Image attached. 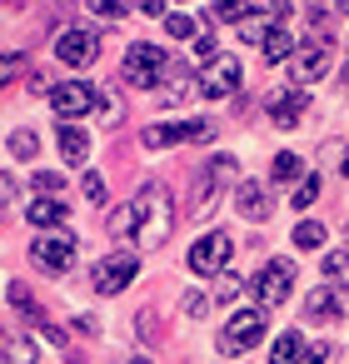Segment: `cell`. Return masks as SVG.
I'll list each match as a JSON object with an SVG mask.
<instances>
[{"label": "cell", "mask_w": 349, "mask_h": 364, "mask_svg": "<svg viewBox=\"0 0 349 364\" xmlns=\"http://www.w3.org/2000/svg\"><path fill=\"white\" fill-rule=\"evenodd\" d=\"M130 205H135V250H160L175 230L170 225V190L160 180H150V185H140V195Z\"/></svg>", "instance_id": "obj_1"}, {"label": "cell", "mask_w": 349, "mask_h": 364, "mask_svg": "<svg viewBox=\"0 0 349 364\" xmlns=\"http://www.w3.org/2000/svg\"><path fill=\"white\" fill-rule=\"evenodd\" d=\"M170 70H175V60L160 46H130L125 50V65H120V75L130 80V90H155Z\"/></svg>", "instance_id": "obj_2"}, {"label": "cell", "mask_w": 349, "mask_h": 364, "mask_svg": "<svg viewBox=\"0 0 349 364\" xmlns=\"http://www.w3.org/2000/svg\"><path fill=\"white\" fill-rule=\"evenodd\" d=\"M31 264H36V269H45V274L70 269V264H75V235H65V230L36 235V240H31Z\"/></svg>", "instance_id": "obj_3"}, {"label": "cell", "mask_w": 349, "mask_h": 364, "mask_svg": "<svg viewBox=\"0 0 349 364\" xmlns=\"http://www.w3.org/2000/svg\"><path fill=\"white\" fill-rule=\"evenodd\" d=\"M259 339H264V309H240V314L220 329V354H225V359H235V354L254 349Z\"/></svg>", "instance_id": "obj_4"}, {"label": "cell", "mask_w": 349, "mask_h": 364, "mask_svg": "<svg viewBox=\"0 0 349 364\" xmlns=\"http://www.w3.org/2000/svg\"><path fill=\"white\" fill-rule=\"evenodd\" d=\"M240 80H245V70H240L235 55H215V60L200 70V90H205V100H225V95H235Z\"/></svg>", "instance_id": "obj_5"}, {"label": "cell", "mask_w": 349, "mask_h": 364, "mask_svg": "<svg viewBox=\"0 0 349 364\" xmlns=\"http://www.w3.org/2000/svg\"><path fill=\"white\" fill-rule=\"evenodd\" d=\"M135 269H140V259H135V255H125V250H115V255H105V259L95 264L90 284H95V294H120V289L135 279Z\"/></svg>", "instance_id": "obj_6"}, {"label": "cell", "mask_w": 349, "mask_h": 364, "mask_svg": "<svg viewBox=\"0 0 349 364\" xmlns=\"http://www.w3.org/2000/svg\"><path fill=\"white\" fill-rule=\"evenodd\" d=\"M90 105H95V85L90 80H60V85H50V110L60 120L90 115Z\"/></svg>", "instance_id": "obj_7"}, {"label": "cell", "mask_w": 349, "mask_h": 364, "mask_svg": "<svg viewBox=\"0 0 349 364\" xmlns=\"http://www.w3.org/2000/svg\"><path fill=\"white\" fill-rule=\"evenodd\" d=\"M210 135H215L210 120H180V125H150L140 135V145L145 150H165V145H185V140H210Z\"/></svg>", "instance_id": "obj_8"}, {"label": "cell", "mask_w": 349, "mask_h": 364, "mask_svg": "<svg viewBox=\"0 0 349 364\" xmlns=\"http://www.w3.org/2000/svg\"><path fill=\"white\" fill-rule=\"evenodd\" d=\"M329 75V46L324 41H309V46H299L294 55H289V80L294 85H314V80H324Z\"/></svg>", "instance_id": "obj_9"}, {"label": "cell", "mask_w": 349, "mask_h": 364, "mask_svg": "<svg viewBox=\"0 0 349 364\" xmlns=\"http://www.w3.org/2000/svg\"><path fill=\"white\" fill-rule=\"evenodd\" d=\"M230 250H235L230 235L215 230V235H205V240L190 245V269H195V274H220V269L230 264Z\"/></svg>", "instance_id": "obj_10"}, {"label": "cell", "mask_w": 349, "mask_h": 364, "mask_svg": "<svg viewBox=\"0 0 349 364\" xmlns=\"http://www.w3.org/2000/svg\"><path fill=\"white\" fill-rule=\"evenodd\" d=\"M289 289H294V264H264V269L254 274V299H259L264 309L284 304Z\"/></svg>", "instance_id": "obj_11"}, {"label": "cell", "mask_w": 349, "mask_h": 364, "mask_svg": "<svg viewBox=\"0 0 349 364\" xmlns=\"http://www.w3.org/2000/svg\"><path fill=\"white\" fill-rule=\"evenodd\" d=\"M95 55H100V36L85 31V26H75V31H65V36L55 41V60H60V65H90Z\"/></svg>", "instance_id": "obj_12"}, {"label": "cell", "mask_w": 349, "mask_h": 364, "mask_svg": "<svg viewBox=\"0 0 349 364\" xmlns=\"http://www.w3.org/2000/svg\"><path fill=\"white\" fill-rule=\"evenodd\" d=\"M304 110H309V95H299V90H279V95L269 100V120H274V125H284V130H289V125H299V120H304Z\"/></svg>", "instance_id": "obj_13"}, {"label": "cell", "mask_w": 349, "mask_h": 364, "mask_svg": "<svg viewBox=\"0 0 349 364\" xmlns=\"http://www.w3.org/2000/svg\"><path fill=\"white\" fill-rule=\"evenodd\" d=\"M235 205H240V215H245L249 225H264V220H269V190H264V185H254V180H245V185H240Z\"/></svg>", "instance_id": "obj_14"}, {"label": "cell", "mask_w": 349, "mask_h": 364, "mask_svg": "<svg viewBox=\"0 0 349 364\" xmlns=\"http://www.w3.org/2000/svg\"><path fill=\"white\" fill-rule=\"evenodd\" d=\"M339 314H344V304H339L334 289H314V294L304 299V319H314V324H334Z\"/></svg>", "instance_id": "obj_15"}, {"label": "cell", "mask_w": 349, "mask_h": 364, "mask_svg": "<svg viewBox=\"0 0 349 364\" xmlns=\"http://www.w3.org/2000/svg\"><path fill=\"white\" fill-rule=\"evenodd\" d=\"M259 50H264V60H269V65H284V60L299 50V46H294V36H289V21H274V31H269V41H264Z\"/></svg>", "instance_id": "obj_16"}, {"label": "cell", "mask_w": 349, "mask_h": 364, "mask_svg": "<svg viewBox=\"0 0 349 364\" xmlns=\"http://www.w3.org/2000/svg\"><path fill=\"white\" fill-rule=\"evenodd\" d=\"M26 220L41 225V230H55V225H65V200H60V195H41V200L26 210Z\"/></svg>", "instance_id": "obj_17"}, {"label": "cell", "mask_w": 349, "mask_h": 364, "mask_svg": "<svg viewBox=\"0 0 349 364\" xmlns=\"http://www.w3.org/2000/svg\"><path fill=\"white\" fill-rule=\"evenodd\" d=\"M55 145H60V155H65L70 165H85V160H90V135L75 130V125H65V130L55 135Z\"/></svg>", "instance_id": "obj_18"}, {"label": "cell", "mask_w": 349, "mask_h": 364, "mask_svg": "<svg viewBox=\"0 0 349 364\" xmlns=\"http://www.w3.org/2000/svg\"><path fill=\"white\" fill-rule=\"evenodd\" d=\"M304 339L294 334V329H284L279 339H274V349H269V364H304Z\"/></svg>", "instance_id": "obj_19"}, {"label": "cell", "mask_w": 349, "mask_h": 364, "mask_svg": "<svg viewBox=\"0 0 349 364\" xmlns=\"http://www.w3.org/2000/svg\"><path fill=\"white\" fill-rule=\"evenodd\" d=\"M0 364H36V344L26 334H6V354H0Z\"/></svg>", "instance_id": "obj_20"}, {"label": "cell", "mask_w": 349, "mask_h": 364, "mask_svg": "<svg viewBox=\"0 0 349 364\" xmlns=\"http://www.w3.org/2000/svg\"><path fill=\"white\" fill-rule=\"evenodd\" d=\"M110 240H130L135 245V205H120V210H110Z\"/></svg>", "instance_id": "obj_21"}, {"label": "cell", "mask_w": 349, "mask_h": 364, "mask_svg": "<svg viewBox=\"0 0 349 364\" xmlns=\"http://www.w3.org/2000/svg\"><path fill=\"white\" fill-rule=\"evenodd\" d=\"M269 31H274V21H269V16H254V11H249V16L240 21V36H245L249 46H264V41H269Z\"/></svg>", "instance_id": "obj_22"}, {"label": "cell", "mask_w": 349, "mask_h": 364, "mask_svg": "<svg viewBox=\"0 0 349 364\" xmlns=\"http://www.w3.org/2000/svg\"><path fill=\"white\" fill-rule=\"evenodd\" d=\"M269 175H274L279 185H289V180H299V175H304V165H299V155H289V150H284V155H274Z\"/></svg>", "instance_id": "obj_23"}, {"label": "cell", "mask_w": 349, "mask_h": 364, "mask_svg": "<svg viewBox=\"0 0 349 364\" xmlns=\"http://www.w3.org/2000/svg\"><path fill=\"white\" fill-rule=\"evenodd\" d=\"M319 185H324L319 175H304V180H299V190L289 195V205H294V210H309V205L319 200Z\"/></svg>", "instance_id": "obj_24"}, {"label": "cell", "mask_w": 349, "mask_h": 364, "mask_svg": "<svg viewBox=\"0 0 349 364\" xmlns=\"http://www.w3.org/2000/svg\"><path fill=\"white\" fill-rule=\"evenodd\" d=\"M195 26H200V21H190V16H180V11L165 16V31H170L175 41H195Z\"/></svg>", "instance_id": "obj_25"}, {"label": "cell", "mask_w": 349, "mask_h": 364, "mask_svg": "<svg viewBox=\"0 0 349 364\" xmlns=\"http://www.w3.org/2000/svg\"><path fill=\"white\" fill-rule=\"evenodd\" d=\"M36 150H41V145H36L31 130H16V135H11V155H16V160H36Z\"/></svg>", "instance_id": "obj_26"}, {"label": "cell", "mask_w": 349, "mask_h": 364, "mask_svg": "<svg viewBox=\"0 0 349 364\" xmlns=\"http://www.w3.org/2000/svg\"><path fill=\"white\" fill-rule=\"evenodd\" d=\"M6 299H11V304H16L21 314H31V319H41V309H36V299H31V289H26V284H11V289H6Z\"/></svg>", "instance_id": "obj_27"}, {"label": "cell", "mask_w": 349, "mask_h": 364, "mask_svg": "<svg viewBox=\"0 0 349 364\" xmlns=\"http://www.w3.org/2000/svg\"><path fill=\"white\" fill-rule=\"evenodd\" d=\"M324 279H334V284H349V255H339V250H334V255L324 259Z\"/></svg>", "instance_id": "obj_28"}, {"label": "cell", "mask_w": 349, "mask_h": 364, "mask_svg": "<svg viewBox=\"0 0 349 364\" xmlns=\"http://www.w3.org/2000/svg\"><path fill=\"white\" fill-rule=\"evenodd\" d=\"M249 0H215V21H245Z\"/></svg>", "instance_id": "obj_29"}, {"label": "cell", "mask_w": 349, "mask_h": 364, "mask_svg": "<svg viewBox=\"0 0 349 364\" xmlns=\"http://www.w3.org/2000/svg\"><path fill=\"white\" fill-rule=\"evenodd\" d=\"M90 11L105 21H120V16H130V0H90Z\"/></svg>", "instance_id": "obj_30"}, {"label": "cell", "mask_w": 349, "mask_h": 364, "mask_svg": "<svg viewBox=\"0 0 349 364\" xmlns=\"http://www.w3.org/2000/svg\"><path fill=\"white\" fill-rule=\"evenodd\" d=\"M294 245H299V250H319V245H324V225H299V230H294Z\"/></svg>", "instance_id": "obj_31"}, {"label": "cell", "mask_w": 349, "mask_h": 364, "mask_svg": "<svg viewBox=\"0 0 349 364\" xmlns=\"http://www.w3.org/2000/svg\"><path fill=\"white\" fill-rule=\"evenodd\" d=\"M80 190H85V200H90V205H105V180H100L95 170H85V180H80Z\"/></svg>", "instance_id": "obj_32"}, {"label": "cell", "mask_w": 349, "mask_h": 364, "mask_svg": "<svg viewBox=\"0 0 349 364\" xmlns=\"http://www.w3.org/2000/svg\"><path fill=\"white\" fill-rule=\"evenodd\" d=\"M185 309H190L195 319H205V314H210V299H205L200 289H190V294H185Z\"/></svg>", "instance_id": "obj_33"}, {"label": "cell", "mask_w": 349, "mask_h": 364, "mask_svg": "<svg viewBox=\"0 0 349 364\" xmlns=\"http://www.w3.org/2000/svg\"><path fill=\"white\" fill-rule=\"evenodd\" d=\"M60 185H65V180H60V175H50V170H45V175H36V190H41V195H60Z\"/></svg>", "instance_id": "obj_34"}, {"label": "cell", "mask_w": 349, "mask_h": 364, "mask_svg": "<svg viewBox=\"0 0 349 364\" xmlns=\"http://www.w3.org/2000/svg\"><path fill=\"white\" fill-rule=\"evenodd\" d=\"M235 294H240V274L220 269V299H235Z\"/></svg>", "instance_id": "obj_35"}, {"label": "cell", "mask_w": 349, "mask_h": 364, "mask_svg": "<svg viewBox=\"0 0 349 364\" xmlns=\"http://www.w3.org/2000/svg\"><path fill=\"white\" fill-rule=\"evenodd\" d=\"M21 65H26L21 55H6V60H0V80H6V85H11V80L21 75Z\"/></svg>", "instance_id": "obj_36"}, {"label": "cell", "mask_w": 349, "mask_h": 364, "mask_svg": "<svg viewBox=\"0 0 349 364\" xmlns=\"http://www.w3.org/2000/svg\"><path fill=\"white\" fill-rule=\"evenodd\" d=\"M334 359V344H314L309 354H304V364H329Z\"/></svg>", "instance_id": "obj_37"}, {"label": "cell", "mask_w": 349, "mask_h": 364, "mask_svg": "<svg viewBox=\"0 0 349 364\" xmlns=\"http://www.w3.org/2000/svg\"><path fill=\"white\" fill-rule=\"evenodd\" d=\"M195 50H200V60H215L220 50H215V36H195Z\"/></svg>", "instance_id": "obj_38"}, {"label": "cell", "mask_w": 349, "mask_h": 364, "mask_svg": "<svg viewBox=\"0 0 349 364\" xmlns=\"http://www.w3.org/2000/svg\"><path fill=\"white\" fill-rule=\"evenodd\" d=\"M140 11L145 16H165V0H140Z\"/></svg>", "instance_id": "obj_39"}, {"label": "cell", "mask_w": 349, "mask_h": 364, "mask_svg": "<svg viewBox=\"0 0 349 364\" xmlns=\"http://www.w3.org/2000/svg\"><path fill=\"white\" fill-rule=\"evenodd\" d=\"M339 170H344V175H349V150H344V160H339Z\"/></svg>", "instance_id": "obj_40"}, {"label": "cell", "mask_w": 349, "mask_h": 364, "mask_svg": "<svg viewBox=\"0 0 349 364\" xmlns=\"http://www.w3.org/2000/svg\"><path fill=\"white\" fill-rule=\"evenodd\" d=\"M334 6H339V11H344V16H349V0H334Z\"/></svg>", "instance_id": "obj_41"}]
</instances>
